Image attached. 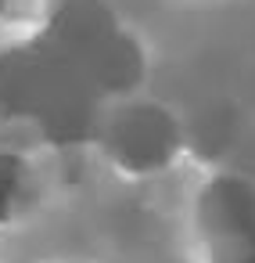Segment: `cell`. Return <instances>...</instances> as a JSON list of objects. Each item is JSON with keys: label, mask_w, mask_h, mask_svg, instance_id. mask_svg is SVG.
<instances>
[{"label": "cell", "mask_w": 255, "mask_h": 263, "mask_svg": "<svg viewBox=\"0 0 255 263\" xmlns=\"http://www.w3.org/2000/svg\"><path fill=\"white\" fill-rule=\"evenodd\" d=\"M104 144L122 170L155 173L173 162L180 148V130L169 112L155 105H130L104 126Z\"/></svg>", "instance_id": "277c9868"}, {"label": "cell", "mask_w": 255, "mask_h": 263, "mask_svg": "<svg viewBox=\"0 0 255 263\" xmlns=\"http://www.w3.org/2000/svg\"><path fill=\"white\" fill-rule=\"evenodd\" d=\"M97 87L51 36L0 54V119H33L51 141H79L97 116Z\"/></svg>", "instance_id": "6da1fadb"}, {"label": "cell", "mask_w": 255, "mask_h": 263, "mask_svg": "<svg viewBox=\"0 0 255 263\" xmlns=\"http://www.w3.org/2000/svg\"><path fill=\"white\" fill-rule=\"evenodd\" d=\"M198 223L208 263H255V187L241 177H216L198 198Z\"/></svg>", "instance_id": "3957f363"}, {"label": "cell", "mask_w": 255, "mask_h": 263, "mask_svg": "<svg viewBox=\"0 0 255 263\" xmlns=\"http://www.w3.org/2000/svg\"><path fill=\"white\" fill-rule=\"evenodd\" d=\"M54 44H61L94 80V87L104 90H126L140 80V54L130 44V36L119 33V26L108 18V11L97 0H69L58 11L51 33Z\"/></svg>", "instance_id": "7a4b0ae2"}, {"label": "cell", "mask_w": 255, "mask_h": 263, "mask_svg": "<svg viewBox=\"0 0 255 263\" xmlns=\"http://www.w3.org/2000/svg\"><path fill=\"white\" fill-rule=\"evenodd\" d=\"M33 195L36 184L26 159H18L15 152H0V223H11L15 216H22Z\"/></svg>", "instance_id": "5b68a950"}, {"label": "cell", "mask_w": 255, "mask_h": 263, "mask_svg": "<svg viewBox=\"0 0 255 263\" xmlns=\"http://www.w3.org/2000/svg\"><path fill=\"white\" fill-rule=\"evenodd\" d=\"M4 4H8V0H0V8H4Z\"/></svg>", "instance_id": "8992f818"}]
</instances>
